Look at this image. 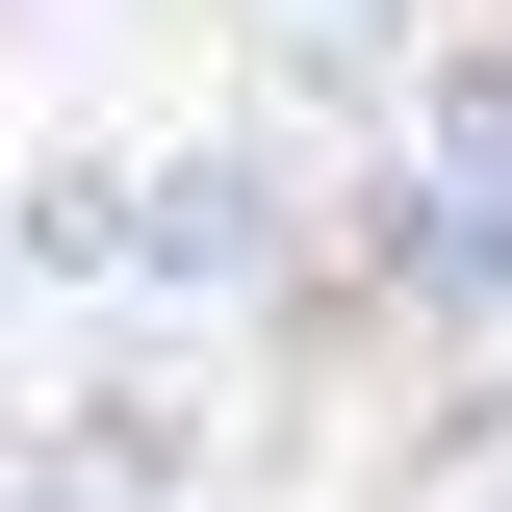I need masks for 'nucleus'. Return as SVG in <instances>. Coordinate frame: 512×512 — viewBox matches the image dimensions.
Wrapping results in <instances>:
<instances>
[{"label": "nucleus", "mask_w": 512, "mask_h": 512, "mask_svg": "<svg viewBox=\"0 0 512 512\" xmlns=\"http://www.w3.org/2000/svg\"><path fill=\"white\" fill-rule=\"evenodd\" d=\"M103 256H128V282H256V256H282V231H256V154H154V180H103Z\"/></svg>", "instance_id": "f257e3e1"}, {"label": "nucleus", "mask_w": 512, "mask_h": 512, "mask_svg": "<svg viewBox=\"0 0 512 512\" xmlns=\"http://www.w3.org/2000/svg\"><path fill=\"white\" fill-rule=\"evenodd\" d=\"M282 26H384V0H282Z\"/></svg>", "instance_id": "f03ea898"}, {"label": "nucleus", "mask_w": 512, "mask_h": 512, "mask_svg": "<svg viewBox=\"0 0 512 512\" xmlns=\"http://www.w3.org/2000/svg\"><path fill=\"white\" fill-rule=\"evenodd\" d=\"M0 512H26V487H0Z\"/></svg>", "instance_id": "7ed1b4c3"}]
</instances>
